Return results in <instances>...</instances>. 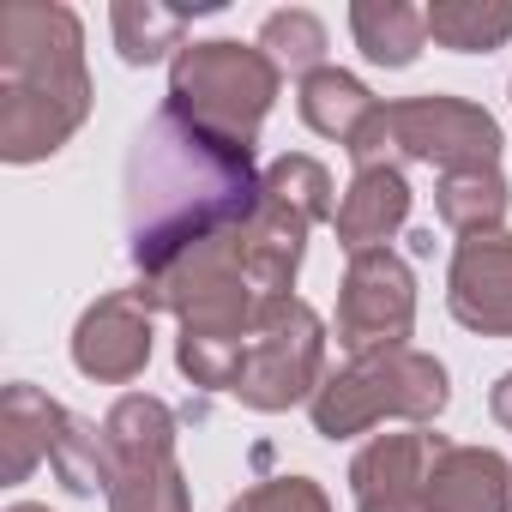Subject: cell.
Instances as JSON below:
<instances>
[{
  "instance_id": "1",
  "label": "cell",
  "mask_w": 512,
  "mask_h": 512,
  "mask_svg": "<svg viewBox=\"0 0 512 512\" xmlns=\"http://www.w3.org/2000/svg\"><path fill=\"white\" fill-rule=\"evenodd\" d=\"M253 145L217 139L181 115H151L127 151V253L139 278H157L181 253L235 235L260 205Z\"/></svg>"
},
{
  "instance_id": "2",
  "label": "cell",
  "mask_w": 512,
  "mask_h": 512,
  "mask_svg": "<svg viewBox=\"0 0 512 512\" xmlns=\"http://www.w3.org/2000/svg\"><path fill=\"white\" fill-rule=\"evenodd\" d=\"M91 115L85 25L61 0H13L0 13V157L43 163Z\"/></svg>"
},
{
  "instance_id": "3",
  "label": "cell",
  "mask_w": 512,
  "mask_h": 512,
  "mask_svg": "<svg viewBox=\"0 0 512 512\" xmlns=\"http://www.w3.org/2000/svg\"><path fill=\"white\" fill-rule=\"evenodd\" d=\"M338 217L332 211V175L320 157H278L266 175H260V205L253 217L235 229V260H241V278L253 284V296L272 302V296H290L296 290V272H302V253H308V229Z\"/></svg>"
},
{
  "instance_id": "4",
  "label": "cell",
  "mask_w": 512,
  "mask_h": 512,
  "mask_svg": "<svg viewBox=\"0 0 512 512\" xmlns=\"http://www.w3.org/2000/svg\"><path fill=\"white\" fill-rule=\"evenodd\" d=\"M452 386H446V368L416 350V344H398V350H374V356H356L350 368L326 374V386L314 392L308 416H314V434L326 440H350L386 416L398 422H434L446 410Z\"/></svg>"
},
{
  "instance_id": "5",
  "label": "cell",
  "mask_w": 512,
  "mask_h": 512,
  "mask_svg": "<svg viewBox=\"0 0 512 512\" xmlns=\"http://www.w3.org/2000/svg\"><path fill=\"white\" fill-rule=\"evenodd\" d=\"M278 85L284 73L266 61L260 43H187L175 61H169V115L217 133V139H235V145H253L260 121L272 115L278 103Z\"/></svg>"
},
{
  "instance_id": "6",
  "label": "cell",
  "mask_w": 512,
  "mask_h": 512,
  "mask_svg": "<svg viewBox=\"0 0 512 512\" xmlns=\"http://www.w3.org/2000/svg\"><path fill=\"white\" fill-rule=\"evenodd\" d=\"M326 386V326L308 302L296 296H272L260 302V320H253V344L241 362V380L229 398H241L247 410H290V404H314V392Z\"/></svg>"
},
{
  "instance_id": "7",
  "label": "cell",
  "mask_w": 512,
  "mask_h": 512,
  "mask_svg": "<svg viewBox=\"0 0 512 512\" xmlns=\"http://www.w3.org/2000/svg\"><path fill=\"white\" fill-rule=\"evenodd\" d=\"M386 127H392V151L410 163H434L440 175L458 169H494L500 163V121L482 103L464 97H404L386 103Z\"/></svg>"
},
{
  "instance_id": "8",
  "label": "cell",
  "mask_w": 512,
  "mask_h": 512,
  "mask_svg": "<svg viewBox=\"0 0 512 512\" xmlns=\"http://www.w3.org/2000/svg\"><path fill=\"white\" fill-rule=\"evenodd\" d=\"M416 326V278L392 247L356 253L344 290H338V344L350 356H374V350H398L410 344Z\"/></svg>"
},
{
  "instance_id": "9",
  "label": "cell",
  "mask_w": 512,
  "mask_h": 512,
  "mask_svg": "<svg viewBox=\"0 0 512 512\" xmlns=\"http://www.w3.org/2000/svg\"><path fill=\"white\" fill-rule=\"evenodd\" d=\"M296 109H302V121H308L320 139H338V145L350 151L356 169L386 163V151H392L386 103H380L356 73H344V67H320V73H308L302 91H296Z\"/></svg>"
},
{
  "instance_id": "10",
  "label": "cell",
  "mask_w": 512,
  "mask_h": 512,
  "mask_svg": "<svg viewBox=\"0 0 512 512\" xmlns=\"http://www.w3.org/2000/svg\"><path fill=\"white\" fill-rule=\"evenodd\" d=\"M151 302L145 290H115L91 302L73 326V368L97 386H127L151 362Z\"/></svg>"
},
{
  "instance_id": "11",
  "label": "cell",
  "mask_w": 512,
  "mask_h": 512,
  "mask_svg": "<svg viewBox=\"0 0 512 512\" xmlns=\"http://www.w3.org/2000/svg\"><path fill=\"white\" fill-rule=\"evenodd\" d=\"M440 452V434H374L350 458V494L356 512H428V464Z\"/></svg>"
},
{
  "instance_id": "12",
  "label": "cell",
  "mask_w": 512,
  "mask_h": 512,
  "mask_svg": "<svg viewBox=\"0 0 512 512\" xmlns=\"http://www.w3.org/2000/svg\"><path fill=\"white\" fill-rule=\"evenodd\" d=\"M446 308L464 332L512 338V235L458 241L446 272Z\"/></svg>"
},
{
  "instance_id": "13",
  "label": "cell",
  "mask_w": 512,
  "mask_h": 512,
  "mask_svg": "<svg viewBox=\"0 0 512 512\" xmlns=\"http://www.w3.org/2000/svg\"><path fill=\"white\" fill-rule=\"evenodd\" d=\"M338 247L350 253H374L386 247L404 223H410V181L398 163H374V169H356L344 199H338Z\"/></svg>"
},
{
  "instance_id": "14",
  "label": "cell",
  "mask_w": 512,
  "mask_h": 512,
  "mask_svg": "<svg viewBox=\"0 0 512 512\" xmlns=\"http://www.w3.org/2000/svg\"><path fill=\"white\" fill-rule=\"evenodd\" d=\"M428 512H512V464L488 446H446L428 464Z\"/></svg>"
},
{
  "instance_id": "15",
  "label": "cell",
  "mask_w": 512,
  "mask_h": 512,
  "mask_svg": "<svg viewBox=\"0 0 512 512\" xmlns=\"http://www.w3.org/2000/svg\"><path fill=\"white\" fill-rule=\"evenodd\" d=\"M61 410H67V404L43 398V392L25 386V380L0 392V482H25V476L49 458Z\"/></svg>"
},
{
  "instance_id": "16",
  "label": "cell",
  "mask_w": 512,
  "mask_h": 512,
  "mask_svg": "<svg viewBox=\"0 0 512 512\" xmlns=\"http://www.w3.org/2000/svg\"><path fill=\"white\" fill-rule=\"evenodd\" d=\"M350 31L374 67H410L428 43V7H410V0H356Z\"/></svg>"
},
{
  "instance_id": "17",
  "label": "cell",
  "mask_w": 512,
  "mask_h": 512,
  "mask_svg": "<svg viewBox=\"0 0 512 512\" xmlns=\"http://www.w3.org/2000/svg\"><path fill=\"white\" fill-rule=\"evenodd\" d=\"M506 205H512V187H506L500 169H458V175H440V187H434V211H440V223L458 229L464 241H476V235H500Z\"/></svg>"
},
{
  "instance_id": "18",
  "label": "cell",
  "mask_w": 512,
  "mask_h": 512,
  "mask_svg": "<svg viewBox=\"0 0 512 512\" xmlns=\"http://www.w3.org/2000/svg\"><path fill=\"white\" fill-rule=\"evenodd\" d=\"M103 440L115 452V464H151V458H175V410L151 392H127L115 398V410L103 416Z\"/></svg>"
},
{
  "instance_id": "19",
  "label": "cell",
  "mask_w": 512,
  "mask_h": 512,
  "mask_svg": "<svg viewBox=\"0 0 512 512\" xmlns=\"http://www.w3.org/2000/svg\"><path fill=\"white\" fill-rule=\"evenodd\" d=\"M428 37L452 55H488L512 43V0H434Z\"/></svg>"
},
{
  "instance_id": "20",
  "label": "cell",
  "mask_w": 512,
  "mask_h": 512,
  "mask_svg": "<svg viewBox=\"0 0 512 512\" xmlns=\"http://www.w3.org/2000/svg\"><path fill=\"white\" fill-rule=\"evenodd\" d=\"M109 31H115V49L127 67H151L163 61L169 49L181 55V31H187V13L181 7H163V0H115L109 13Z\"/></svg>"
},
{
  "instance_id": "21",
  "label": "cell",
  "mask_w": 512,
  "mask_h": 512,
  "mask_svg": "<svg viewBox=\"0 0 512 512\" xmlns=\"http://www.w3.org/2000/svg\"><path fill=\"white\" fill-rule=\"evenodd\" d=\"M49 470L61 476L67 494H97V488L109 494V488H115V452H109V440H103L85 416H73V410H61V422H55Z\"/></svg>"
},
{
  "instance_id": "22",
  "label": "cell",
  "mask_w": 512,
  "mask_h": 512,
  "mask_svg": "<svg viewBox=\"0 0 512 512\" xmlns=\"http://www.w3.org/2000/svg\"><path fill=\"white\" fill-rule=\"evenodd\" d=\"M109 512H193L187 476L175 458H151V464H115V488H109Z\"/></svg>"
},
{
  "instance_id": "23",
  "label": "cell",
  "mask_w": 512,
  "mask_h": 512,
  "mask_svg": "<svg viewBox=\"0 0 512 512\" xmlns=\"http://www.w3.org/2000/svg\"><path fill=\"white\" fill-rule=\"evenodd\" d=\"M260 49H266V61L278 73H302L308 79V73L326 67V25L314 13H302V7H284V13H272L260 25Z\"/></svg>"
},
{
  "instance_id": "24",
  "label": "cell",
  "mask_w": 512,
  "mask_h": 512,
  "mask_svg": "<svg viewBox=\"0 0 512 512\" xmlns=\"http://www.w3.org/2000/svg\"><path fill=\"white\" fill-rule=\"evenodd\" d=\"M229 512H332V500L314 476H272L247 488L241 500H229Z\"/></svg>"
},
{
  "instance_id": "25",
  "label": "cell",
  "mask_w": 512,
  "mask_h": 512,
  "mask_svg": "<svg viewBox=\"0 0 512 512\" xmlns=\"http://www.w3.org/2000/svg\"><path fill=\"white\" fill-rule=\"evenodd\" d=\"M488 410H494V422L512 434V374H500V380H494V398H488Z\"/></svg>"
},
{
  "instance_id": "26",
  "label": "cell",
  "mask_w": 512,
  "mask_h": 512,
  "mask_svg": "<svg viewBox=\"0 0 512 512\" xmlns=\"http://www.w3.org/2000/svg\"><path fill=\"white\" fill-rule=\"evenodd\" d=\"M7 512H49V506H31V500H19V506H7Z\"/></svg>"
}]
</instances>
